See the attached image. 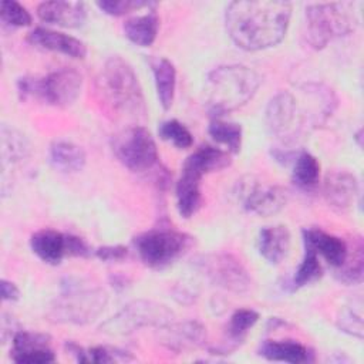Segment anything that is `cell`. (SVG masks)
<instances>
[{
	"instance_id": "6da1fadb",
	"label": "cell",
	"mask_w": 364,
	"mask_h": 364,
	"mask_svg": "<svg viewBox=\"0 0 364 364\" xmlns=\"http://www.w3.org/2000/svg\"><path fill=\"white\" fill-rule=\"evenodd\" d=\"M336 105L334 92L321 84L303 85L297 94L280 91L267 104L266 127L282 144H291L324 124Z\"/></svg>"
},
{
	"instance_id": "7a4b0ae2",
	"label": "cell",
	"mask_w": 364,
	"mask_h": 364,
	"mask_svg": "<svg viewBox=\"0 0 364 364\" xmlns=\"http://www.w3.org/2000/svg\"><path fill=\"white\" fill-rule=\"evenodd\" d=\"M290 17L289 1H232L226 7L225 24L229 37L239 48L257 51L283 40Z\"/></svg>"
},
{
	"instance_id": "3957f363",
	"label": "cell",
	"mask_w": 364,
	"mask_h": 364,
	"mask_svg": "<svg viewBox=\"0 0 364 364\" xmlns=\"http://www.w3.org/2000/svg\"><path fill=\"white\" fill-rule=\"evenodd\" d=\"M101 101L115 114L144 118L146 114L142 88L132 65L119 55L109 57L95 81Z\"/></svg>"
},
{
	"instance_id": "277c9868",
	"label": "cell",
	"mask_w": 364,
	"mask_h": 364,
	"mask_svg": "<svg viewBox=\"0 0 364 364\" xmlns=\"http://www.w3.org/2000/svg\"><path fill=\"white\" fill-rule=\"evenodd\" d=\"M262 84V77L253 68L229 64L213 68L205 82V101L209 111L223 115L247 104Z\"/></svg>"
},
{
	"instance_id": "5b68a950",
	"label": "cell",
	"mask_w": 364,
	"mask_h": 364,
	"mask_svg": "<svg viewBox=\"0 0 364 364\" xmlns=\"http://www.w3.org/2000/svg\"><path fill=\"white\" fill-rule=\"evenodd\" d=\"M307 41L316 50L326 47L331 40L347 36L358 26L355 3H313L306 7Z\"/></svg>"
},
{
	"instance_id": "8992f818",
	"label": "cell",
	"mask_w": 364,
	"mask_h": 364,
	"mask_svg": "<svg viewBox=\"0 0 364 364\" xmlns=\"http://www.w3.org/2000/svg\"><path fill=\"white\" fill-rule=\"evenodd\" d=\"M107 294L100 287H87L71 279L63 284L61 294L53 301L48 317L54 323L87 324L101 314Z\"/></svg>"
},
{
	"instance_id": "52a82bcc",
	"label": "cell",
	"mask_w": 364,
	"mask_h": 364,
	"mask_svg": "<svg viewBox=\"0 0 364 364\" xmlns=\"http://www.w3.org/2000/svg\"><path fill=\"white\" fill-rule=\"evenodd\" d=\"M81 88L82 75L70 67L51 71L44 77H23L17 82L23 100L36 98L60 108L73 105L80 97Z\"/></svg>"
},
{
	"instance_id": "ba28073f",
	"label": "cell",
	"mask_w": 364,
	"mask_h": 364,
	"mask_svg": "<svg viewBox=\"0 0 364 364\" xmlns=\"http://www.w3.org/2000/svg\"><path fill=\"white\" fill-rule=\"evenodd\" d=\"M191 237L173 229H152L135 237L139 259L151 269H164L179 259L189 247Z\"/></svg>"
},
{
	"instance_id": "9c48e42d",
	"label": "cell",
	"mask_w": 364,
	"mask_h": 364,
	"mask_svg": "<svg viewBox=\"0 0 364 364\" xmlns=\"http://www.w3.org/2000/svg\"><path fill=\"white\" fill-rule=\"evenodd\" d=\"M112 151L118 161L132 172H148L156 166L159 155L154 136L141 125L122 129L112 139Z\"/></svg>"
},
{
	"instance_id": "30bf717a",
	"label": "cell",
	"mask_w": 364,
	"mask_h": 364,
	"mask_svg": "<svg viewBox=\"0 0 364 364\" xmlns=\"http://www.w3.org/2000/svg\"><path fill=\"white\" fill-rule=\"evenodd\" d=\"M173 313L164 304L136 300L127 304L119 313L102 324V331L109 336H127L141 327H162L172 321Z\"/></svg>"
},
{
	"instance_id": "8fae6325",
	"label": "cell",
	"mask_w": 364,
	"mask_h": 364,
	"mask_svg": "<svg viewBox=\"0 0 364 364\" xmlns=\"http://www.w3.org/2000/svg\"><path fill=\"white\" fill-rule=\"evenodd\" d=\"M195 267L215 286L232 293H246L252 287V277L243 263L230 253H210L199 256Z\"/></svg>"
},
{
	"instance_id": "7c38bea8",
	"label": "cell",
	"mask_w": 364,
	"mask_h": 364,
	"mask_svg": "<svg viewBox=\"0 0 364 364\" xmlns=\"http://www.w3.org/2000/svg\"><path fill=\"white\" fill-rule=\"evenodd\" d=\"M30 246L33 253L48 264H60L65 256L85 257L91 252L81 237L54 229H43L33 233Z\"/></svg>"
},
{
	"instance_id": "4fadbf2b",
	"label": "cell",
	"mask_w": 364,
	"mask_h": 364,
	"mask_svg": "<svg viewBox=\"0 0 364 364\" xmlns=\"http://www.w3.org/2000/svg\"><path fill=\"white\" fill-rule=\"evenodd\" d=\"M240 198L247 212L259 216H272L284 208L287 192L277 185H260L247 181L240 188Z\"/></svg>"
},
{
	"instance_id": "5bb4252c",
	"label": "cell",
	"mask_w": 364,
	"mask_h": 364,
	"mask_svg": "<svg viewBox=\"0 0 364 364\" xmlns=\"http://www.w3.org/2000/svg\"><path fill=\"white\" fill-rule=\"evenodd\" d=\"M10 357L13 361L23 364H46L55 361L50 337L43 333L26 330L14 333Z\"/></svg>"
},
{
	"instance_id": "9a60e30c",
	"label": "cell",
	"mask_w": 364,
	"mask_h": 364,
	"mask_svg": "<svg viewBox=\"0 0 364 364\" xmlns=\"http://www.w3.org/2000/svg\"><path fill=\"white\" fill-rule=\"evenodd\" d=\"M323 195L336 212H347L358 195V181L348 171H331L323 182Z\"/></svg>"
},
{
	"instance_id": "2e32d148",
	"label": "cell",
	"mask_w": 364,
	"mask_h": 364,
	"mask_svg": "<svg viewBox=\"0 0 364 364\" xmlns=\"http://www.w3.org/2000/svg\"><path fill=\"white\" fill-rule=\"evenodd\" d=\"M37 16L48 24L78 28L87 20V7L82 1H43L37 7Z\"/></svg>"
},
{
	"instance_id": "e0dca14e",
	"label": "cell",
	"mask_w": 364,
	"mask_h": 364,
	"mask_svg": "<svg viewBox=\"0 0 364 364\" xmlns=\"http://www.w3.org/2000/svg\"><path fill=\"white\" fill-rule=\"evenodd\" d=\"M27 40L38 48L60 53L71 58H84L87 55V46L80 38L51 28L37 27L28 33Z\"/></svg>"
},
{
	"instance_id": "ac0fdd59",
	"label": "cell",
	"mask_w": 364,
	"mask_h": 364,
	"mask_svg": "<svg viewBox=\"0 0 364 364\" xmlns=\"http://www.w3.org/2000/svg\"><path fill=\"white\" fill-rule=\"evenodd\" d=\"M161 328L159 340L161 343L173 351H185L200 347L206 340V331L198 321H183V323H168Z\"/></svg>"
},
{
	"instance_id": "d6986e66",
	"label": "cell",
	"mask_w": 364,
	"mask_h": 364,
	"mask_svg": "<svg viewBox=\"0 0 364 364\" xmlns=\"http://www.w3.org/2000/svg\"><path fill=\"white\" fill-rule=\"evenodd\" d=\"M303 242L304 249L313 250L317 256L320 255L334 269L340 267L344 263L348 253V246L343 239L330 235L321 229H304Z\"/></svg>"
},
{
	"instance_id": "ffe728a7",
	"label": "cell",
	"mask_w": 364,
	"mask_h": 364,
	"mask_svg": "<svg viewBox=\"0 0 364 364\" xmlns=\"http://www.w3.org/2000/svg\"><path fill=\"white\" fill-rule=\"evenodd\" d=\"M230 162L232 159L228 151L219 149L212 145H202L186 158L182 172L191 173L202 179V176L206 173L228 168Z\"/></svg>"
},
{
	"instance_id": "44dd1931",
	"label": "cell",
	"mask_w": 364,
	"mask_h": 364,
	"mask_svg": "<svg viewBox=\"0 0 364 364\" xmlns=\"http://www.w3.org/2000/svg\"><path fill=\"white\" fill-rule=\"evenodd\" d=\"M257 249L263 259L270 264H279L289 253L290 232L283 225L266 226L259 232Z\"/></svg>"
},
{
	"instance_id": "7402d4cb",
	"label": "cell",
	"mask_w": 364,
	"mask_h": 364,
	"mask_svg": "<svg viewBox=\"0 0 364 364\" xmlns=\"http://www.w3.org/2000/svg\"><path fill=\"white\" fill-rule=\"evenodd\" d=\"M259 313L252 309H239L236 310L228 323L226 327V338L225 343L210 350L212 354H228L233 350H236L245 340L247 331L257 323Z\"/></svg>"
},
{
	"instance_id": "603a6c76",
	"label": "cell",
	"mask_w": 364,
	"mask_h": 364,
	"mask_svg": "<svg viewBox=\"0 0 364 364\" xmlns=\"http://www.w3.org/2000/svg\"><path fill=\"white\" fill-rule=\"evenodd\" d=\"M259 354L270 361L297 364L310 361L311 353L296 340H266L260 346Z\"/></svg>"
},
{
	"instance_id": "cb8c5ba5",
	"label": "cell",
	"mask_w": 364,
	"mask_h": 364,
	"mask_svg": "<svg viewBox=\"0 0 364 364\" xmlns=\"http://www.w3.org/2000/svg\"><path fill=\"white\" fill-rule=\"evenodd\" d=\"M151 68L154 74V81L156 87L158 100L164 109H169L176 88V70L172 61L165 57H158L151 60Z\"/></svg>"
},
{
	"instance_id": "d4e9b609",
	"label": "cell",
	"mask_w": 364,
	"mask_h": 364,
	"mask_svg": "<svg viewBox=\"0 0 364 364\" xmlns=\"http://www.w3.org/2000/svg\"><path fill=\"white\" fill-rule=\"evenodd\" d=\"M176 208L182 218L189 219L192 218L202 203V193H200V179L182 172L179 181L176 182Z\"/></svg>"
},
{
	"instance_id": "484cf974",
	"label": "cell",
	"mask_w": 364,
	"mask_h": 364,
	"mask_svg": "<svg viewBox=\"0 0 364 364\" xmlns=\"http://www.w3.org/2000/svg\"><path fill=\"white\" fill-rule=\"evenodd\" d=\"M50 161L63 172H78L84 168L87 156L81 146L70 141H55L50 146Z\"/></svg>"
},
{
	"instance_id": "4316f807",
	"label": "cell",
	"mask_w": 364,
	"mask_h": 364,
	"mask_svg": "<svg viewBox=\"0 0 364 364\" xmlns=\"http://www.w3.org/2000/svg\"><path fill=\"white\" fill-rule=\"evenodd\" d=\"M159 28V18L154 11L144 16L128 18L124 23V33L127 38L139 47H149L154 44Z\"/></svg>"
},
{
	"instance_id": "83f0119b",
	"label": "cell",
	"mask_w": 364,
	"mask_h": 364,
	"mask_svg": "<svg viewBox=\"0 0 364 364\" xmlns=\"http://www.w3.org/2000/svg\"><path fill=\"white\" fill-rule=\"evenodd\" d=\"M320 178V162L310 152H300L293 165L291 181L303 191H311L317 186Z\"/></svg>"
},
{
	"instance_id": "f1b7e54d",
	"label": "cell",
	"mask_w": 364,
	"mask_h": 364,
	"mask_svg": "<svg viewBox=\"0 0 364 364\" xmlns=\"http://www.w3.org/2000/svg\"><path fill=\"white\" fill-rule=\"evenodd\" d=\"M363 242L357 239L353 245V252L347 253L344 263L336 269V277L338 282L344 284H358L363 282L364 276V253H363Z\"/></svg>"
},
{
	"instance_id": "f546056e",
	"label": "cell",
	"mask_w": 364,
	"mask_h": 364,
	"mask_svg": "<svg viewBox=\"0 0 364 364\" xmlns=\"http://www.w3.org/2000/svg\"><path fill=\"white\" fill-rule=\"evenodd\" d=\"M209 135L213 141L225 145L229 152L237 154L242 146V127L236 122L215 118L209 125Z\"/></svg>"
},
{
	"instance_id": "4dcf8cb0",
	"label": "cell",
	"mask_w": 364,
	"mask_h": 364,
	"mask_svg": "<svg viewBox=\"0 0 364 364\" xmlns=\"http://www.w3.org/2000/svg\"><path fill=\"white\" fill-rule=\"evenodd\" d=\"M67 347L80 363L102 364V363H114L118 360H131V357L127 358V354H122V351H117L114 348H108L102 346L82 348L74 343H70Z\"/></svg>"
},
{
	"instance_id": "1f68e13d",
	"label": "cell",
	"mask_w": 364,
	"mask_h": 364,
	"mask_svg": "<svg viewBox=\"0 0 364 364\" xmlns=\"http://www.w3.org/2000/svg\"><path fill=\"white\" fill-rule=\"evenodd\" d=\"M321 274H323V267L318 260V256L313 250L306 249L304 256L291 279V289L297 290L300 287L311 284L313 282L318 280Z\"/></svg>"
},
{
	"instance_id": "d6a6232c",
	"label": "cell",
	"mask_w": 364,
	"mask_h": 364,
	"mask_svg": "<svg viewBox=\"0 0 364 364\" xmlns=\"http://www.w3.org/2000/svg\"><path fill=\"white\" fill-rule=\"evenodd\" d=\"M1 146L4 162L20 161L28 154L27 139L20 132L13 128H7L6 125L1 127Z\"/></svg>"
},
{
	"instance_id": "836d02e7",
	"label": "cell",
	"mask_w": 364,
	"mask_h": 364,
	"mask_svg": "<svg viewBox=\"0 0 364 364\" xmlns=\"http://www.w3.org/2000/svg\"><path fill=\"white\" fill-rule=\"evenodd\" d=\"M158 132L164 141L171 142L172 145H175L179 149H186L193 142V138H192V134L189 132V129L178 119L164 121L159 125Z\"/></svg>"
},
{
	"instance_id": "e575fe53",
	"label": "cell",
	"mask_w": 364,
	"mask_h": 364,
	"mask_svg": "<svg viewBox=\"0 0 364 364\" xmlns=\"http://www.w3.org/2000/svg\"><path fill=\"white\" fill-rule=\"evenodd\" d=\"M0 18L4 24L11 27H26L31 24V14L24 6L13 0H3L0 3Z\"/></svg>"
},
{
	"instance_id": "d590c367",
	"label": "cell",
	"mask_w": 364,
	"mask_h": 364,
	"mask_svg": "<svg viewBox=\"0 0 364 364\" xmlns=\"http://www.w3.org/2000/svg\"><path fill=\"white\" fill-rule=\"evenodd\" d=\"M97 6L109 16H124L142 7H154L155 3L142 0H102L97 1Z\"/></svg>"
},
{
	"instance_id": "8d00e7d4",
	"label": "cell",
	"mask_w": 364,
	"mask_h": 364,
	"mask_svg": "<svg viewBox=\"0 0 364 364\" xmlns=\"http://www.w3.org/2000/svg\"><path fill=\"white\" fill-rule=\"evenodd\" d=\"M337 326L341 331L355 336L358 338L363 337V318L361 314H357L353 309H346L337 318Z\"/></svg>"
},
{
	"instance_id": "74e56055",
	"label": "cell",
	"mask_w": 364,
	"mask_h": 364,
	"mask_svg": "<svg viewBox=\"0 0 364 364\" xmlns=\"http://www.w3.org/2000/svg\"><path fill=\"white\" fill-rule=\"evenodd\" d=\"M127 255H128V249L121 245L102 246L95 250V256L102 262H118L125 259Z\"/></svg>"
},
{
	"instance_id": "f35d334b",
	"label": "cell",
	"mask_w": 364,
	"mask_h": 364,
	"mask_svg": "<svg viewBox=\"0 0 364 364\" xmlns=\"http://www.w3.org/2000/svg\"><path fill=\"white\" fill-rule=\"evenodd\" d=\"M0 289H1V299L4 301H16L20 299V290L13 282L3 279L0 283Z\"/></svg>"
}]
</instances>
